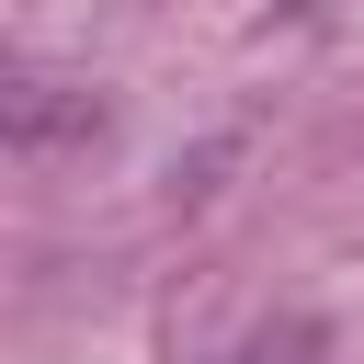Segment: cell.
Here are the masks:
<instances>
[{"mask_svg":"<svg viewBox=\"0 0 364 364\" xmlns=\"http://www.w3.org/2000/svg\"><path fill=\"white\" fill-rule=\"evenodd\" d=\"M46 136H102V102L57 91V80H23L11 91V148H46Z\"/></svg>","mask_w":364,"mask_h":364,"instance_id":"6da1fadb","label":"cell"},{"mask_svg":"<svg viewBox=\"0 0 364 364\" xmlns=\"http://www.w3.org/2000/svg\"><path fill=\"white\" fill-rule=\"evenodd\" d=\"M330 341H318V318H273V330H250L228 364H318Z\"/></svg>","mask_w":364,"mask_h":364,"instance_id":"7a4b0ae2","label":"cell"}]
</instances>
